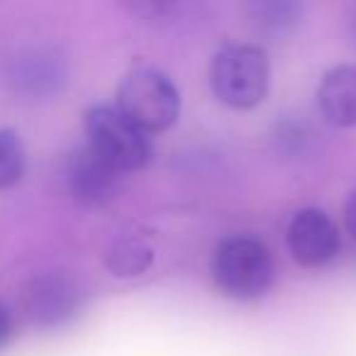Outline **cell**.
Wrapping results in <instances>:
<instances>
[{
  "label": "cell",
  "instance_id": "9a60e30c",
  "mask_svg": "<svg viewBox=\"0 0 356 356\" xmlns=\"http://www.w3.org/2000/svg\"><path fill=\"white\" fill-rule=\"evenodd\" d=\"M354 40H356V20H354Z\"/></svg>",
  "mask_w": 356,
  "mask_h": 356
},
{
  "label": "cell",
  "instance_id": "30bf717a",
  "mask_svg": "<svg viewBox=\"0 0 356 356\" xmlns=\"http://www.w3.org/2000/svg\"><path fill=\"white\" fill-rule=\"evenodd\" d=\"M154 261V249L139 234H120L105 252V266L120 278H132L144 273Z\"/></svg>",
  "mask_w": 356,
  "mask_h": 356
},
{
  "label": "cell",
  "instance_id": "52a82bcc",
  "mask_svg": "<svg viewBox=\"0 0 356 356\" xmlns=\"http://www.w3.org/2000/svg\"><path fill=\"white\" fill-rule=\"evenodd\" d=\"M66 186L69 193L83 205H103L113 200L120 186V171L98 156L86 144L66 159Z\"/></svg>",
  "mask_w": 356,
  "mask_h": 356
},
{
  "label": "cell",
  "instance_id": "ba28073f",
  "mask_svg": "<svg viewBox=\"0 0 356 356\" xmlns=\"http://www.w3.org/2000/svg\"><path fill=\"white\" fill-rule=\"evenodd\" d=\"M66 81V69L59 54L49 49H27L20 51L10 61L8 83L13 90L30 100H40L56 93Z\"/></svg>",
  "mask_w": 356,
  "mask_h": 356
},
{
  "label": "cell",
  "instance_id": "7c38bea8",
  "mask_svg": "<svg viewBox=\"0 0 356 356\" xmlns=\"http://www.w3.org/2000/svg\"><path fill=\"white\" fill-rule=\"evenodd\" d=\"M25 173V147L15 129L0 127V191L13 188Z\"/></svg>",
  "mask_w": 356,
  "mask_h": 356
},
{
  "label": "cell",
  "instance_id": "277c9868",
  "mask_svg": "<svg viewBox=\"0 0 356 356\" xmlns=\"http://www.w3.org/2000/svg\"><path fill=\"white\" fill-rule=\"evenodd\" d=\"M88 147L113 168L137 171L152 159V139L113 105H93L83 115Z\"/></svg>",
  "mask_w": 356,
  "mask_h": 356
},
{
  "label": "cell",
  "instance_id": "8992f818",
  "mask_svg": "<svg viewBox=\"0 0 356 356\" xmlns=\"http://www.w3.org/2000/svg\"><path fill=\"white\" fill-rule=\"evenodd\" d=\"M288 249L300 266H325L337 257L341 242L337 225L317 208H302L288 222Z\"/></svg>",
  "mask_w": 356,
  "mask_h": 356
},
{
  "label": "cell",
  "instance_id": "4fadbf2b",
  "mask_svg": "<svg viewBox=\"0 0 356 356\" xmlns=\"http://www.w3.org/2000/svg\"><path fill=\"white\" fill-rule=\"evenodd\" d=\"M13 337V315L3 302H0V349L8 344V339Z\"/></svg>",
  "mask_w": 356,
  "mask_h": 356
},
{
  "label": "cell",
  "instance_id": "3957f363",
  "mask_svg": "<svg viewBox=\"0 0 356 356\" xmlns=\"http://www.w3.org/2000/svg\"><path fill=\"white\" fill-rule=\"evenodd\" d=\"M213 278L234 300L261 298L273 283V259L264 242L254 237H227L213 259Z\"/></svg>",
  "mask_w": 356,
  "mask_h": 356
},
{
  "label": "cell",
  "instance_id": "7a4b0ae2",
  "mask_svg": "<svg viewBox=\"0 0 356 356\" xmlns=\"http://www.w3.org/2000/svg\"><path fill=\"white\" fill-rule=\"evenodd\" d=\"M115 108L144 132H161L178 120L181 95L173 81L154 66H134L118 88Z\"/></svg>",
  "mask_w": 356,
  "mask_h": 356
},
{
  "label": "cell",
  "instance_id": "6da1fadb",
  "mask_svg": "<svg viewBox=\"0 0 356 356\" xmlns=\"http://www.w3.org/2000/svg\"><path fill=\"white\" fill-rule=\"evenodd\" d=\"M268 56L261 47L227 44L213 56L210 86L225 105L247 110L259 105L268 93Z\"/></svg>",
  "mask_w": 356,
  "mask_h": 356
},
{
  "label": "cell",
  "instance_id": "5b68a950",
  "mask_svg": "<svg viewBox=\"0 0 356 356\" xmlns=\"http://www.w3.org/2000/svg\"><path fill=\"white\" fill-rule=\"evenodd\" d=\"M83 293L71 276L59 271L35 276L25 288L22 305L37 327H59L81 310Z\"/></svg>",
  "mask_w": 356,
  "mask_h": 356
},
{
  "label": "cell",
  "instance_id": "8fae6325",
  "mask_svg": "<svg viewBox=\"0 0 356 356\" xmlns=\"http://www.w3.org/2000/svg\"><path fill=\"white\" fill-rule=\"evenodd\" d=\"M302 6L291 0H261L252 6V20L257 30L266 35H286L300 22Z\"/></svg>",
  "mask_w": 356,
  "mask_h": 356
},
{
  "label": "cell",
  "instance_id": "5bb4252c",
  "mask_svg": "<svg viewBox=\"0 0 356 356\" xmlns=\"http://www.w3.org/2000/svg\"><path fill=\"white\" fill-rule=\"evenodd\" d=\"M344 225L346 229H349V234L356 239V191L349 195V200H346V208H344Z\"/></svg>",
  "mask_w": 356,
  "mask_h": 356
},
{
  "label": "cell",
  "instance_id": "9c48e42d",
  "mask_svg": "<svg viewBox=\"0 0 356 356\" xmlns=\"http://www.w3.org/2000/svg\"><path fill=\"white\" fill-rule=\"evenodd\" d=\"M317 105L327 122L356 127V66H334L317 88Z\"/></svg>",
  "mask_w": 356,
  "mask_h": 356
}]
</instances>
